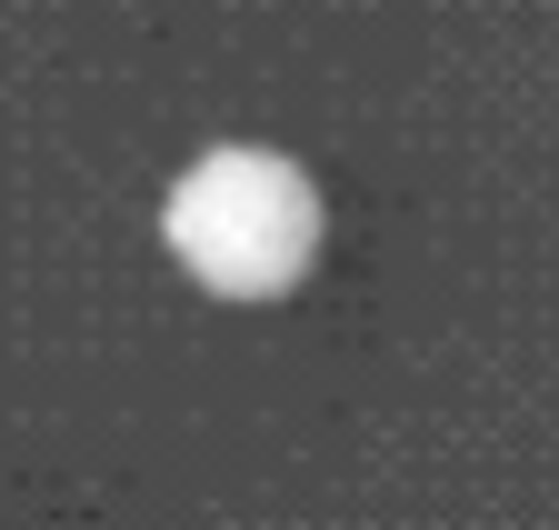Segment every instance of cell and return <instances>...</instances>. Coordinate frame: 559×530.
I'll return each instance as SVG.
<instances>
[{"label":"cell","mask_w":559,"mask_h":530,"mask_svg":"<svg viewBox=\"0 0 559 530\" xmlns=\"http://www.w3.org/2000/svg\"><path fill=\"white\" fill-rule=\"evenodd\" d=\"M320 180L300 161H280V151H210L170 180V201H160V240L170 260L200 281V291H221V301H280V291H300L310 281V260H320Z\"/></svg>","instance_id":"1"}]
</instances>
